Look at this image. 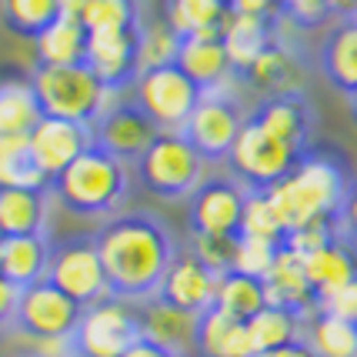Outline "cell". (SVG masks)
Returning <instances> with one entry per match:
<instances>
[{"instance_id":"cell-6","label":"cell","mask_w":357,"mask_h":357,"mask_svg":"<svg viewBox=\"0 0 357 357\" xmlns=\"http://www.w3.org/2000/svg\"><path fill=\"white\" fill-rule=\"evenodd\" d=\"M204 91L187 77L184 70L174 67H157V70H144L134 80V104H137L157 130H174L181 134L190 121V114L197 110Z\"/></svg>"},{"instance_id":"cell-5","label":"cell","mask_w":357,"mask_h":357,"mask_svg":"<svg viewBox=\"0 0 357 357\" xmlns=\"http://www.w3.org/2000/svg\"><path fill=\"white\" fill-rule=\"evenodd\" d=\"M134 167L144 190L164 201L190 197L204 184V157L187 144L184 134L174 130H160Z\"/></svg>"},{"instance_id":"cell-4","label":"cell","mask_w":357,"mask_h":357,"mask_svg":"<svg viewBox=\"0 0 357 357\" xmlns=\"http://www.w3.org/2000/svg\"><path fill=\"white\" fill-rule=\"evenodd\" d=\"M31 84L44 117H57V121H77L93 127V121L114 104L110 91L93 77L87 63H74V67L37 63L31 70Z\"/></svg>"},{"instance_id":"cell-24","label":"cell","mask_w":357,"mask_h":357,"mask_svg":"<svg viewBox=\"0 0 357 357\" xmlns=\"http://www.w3.org/2000/svg\"><path fill=\"white\" fill-rule=\"evenodd\" d=\"M304 271H307V280H311L317 304H321L324 297H331L334 291H341L351 280H357V248L351 241L337 237L334 244L307 254L304 257Z\"/></svg>"},{"instance_id":"cell-30","label":"cell","mask_w":357,"mask_h":357,"mask_svg":"<svg viewBox=\"0 0 357 357\" xmlns=\"http://www.w3.org/2000/svg\"><path fill=\"white\" fill-rule=\"evenodd\" d=\"M214 307L227 317H237L248 324L254 314H261L267 307V294H264V280L248 278V274H224L218 278V294H214Z\"/></svg>"},{"instance_id":"cell-38","label":"cell","mask_w":357,"mask_h":357,"mask_svg":"<svg viewBox=\"0 0 357 357\" xmlns=\"http://www.w3.org/2000/svg\"><path fill=\"white\" fill-rule=\"evenodd\" d=\"M80 24L87 27V33L137 31L140 27V0H87Z\"/></svg>"},{"instance_id":"cell-45","label":"cell","mask_w":357,"mask_h":357,"mask_svg":"<svg viewBox=\"0 0 357 357\" xmlns=\"http://www.w3.org/2000/svg\"><path fill=\"white\" fill-rule=\"evenodd\" d=\"M31 351L37 357H77L74 337H47V341H33Z\"/></svg>"},{"instance_id":"cell-48","label":"cell","mask_w":357,"mask_h":357,"mask_svg":"<svg viewBox=\"0 0 357 357\" xmlns=\"http://www.w3.org/2000/svg\"><path fill=\"white\" fill-rule=\"evenodd\" d=\"M257 357H317V354L304 341H297V344H287V347H278V351H267V354H257Z\"/></svg>"},{"instance_id":"cell-25","label":"cell","mask_w":357,"mask_h":357,"mask_svg":"<svg viewBox=\"0 0 357 357\" xmlns=\"http://www.w3.org/2000/svg\"><path fill=\"white\" fill-rule=\"evenodd\" d=\"M321 74L341 93L357 91V20H337L317 50Z\"/></svg>"},{"instance_id":"cell-31","label":"cell","mask_w":357,"mask_h":357,"mask_svg":"<svg viewBox=\"0 0 357 357\" xmlns=\"http://www.w3.org/2000/svg\"><path fill=\"white\" fill-rule=\"evenodd\" d=\"M304 344L317 357H357V324L317 311L304 321Z\"/></svg>"},{"instance_id":"cell-7","label":"cell","mask_w":357,"mask_h":357,"mask_svg":"<svg viewBox=\"0 0 357 357\" xmlns=\"http://www.w3.org/2000/svg\"><path fill=\"white\" fill-rule=\"evenodd\" d=\"M301 157H304V151L287 147L284 140L271 137L254 121H248L241 137L234 140L231 154H227V167H231L234 181L244 184L248 190H271L280 177L291 174V167Z\"/></svg>"},{"instance_id":"cell-20","label":"cell","mask_w":357,"mask_h":357,"mask_svg":"<svg viewBox=\"0 0 357 357\" xmlns=\"http://www.w3.org/2000/svg\"><path fill=\"white\" fill-rule=\"evenodd\" d=\"M264 294L271 307H284V311L301 314L304 321L317 314V294H314L307 271H304V257L294 250L280 248L274 267L264 278Z\"/></svg>"},{"instance_id":"cell-34","label":"cell","mask_w":357,"mask_h":357,"mask_svg":"<svg viewBox=\"0 0 357 357\" xmlns=\"http://www.w3.org/2000/svg\"><path fill=\"white\" fill-rule=\"evenodd\" d=\"M227 14H231L227 0H164V20L181 37L220 31V24H224Z\"/></svg>"},{"instance_id":"cell-54","label":"cell","mask_w":357,"mask_h":357,"mask_svg":"<svg viewBox=\"0 0 357 357\" xmlns=\"http://www.w3.org/2000/svg\"><path fill=\"white\" fill-rule=\"evenodd\" d=\"M0 241H3V234H0Z\"/></svg>"},{"instance_id":"cell-10","label":"cell","mask_w":357,"mask_h":357,"mask_svg":"<svg viewBox=\"0 0 357 357\" xmlns=\"http://www.w3.org/2000/svg\"><path fill=\"white\" fill-rule=\"evenodd\" d=\"M244 124H248V117L234 93H204L181 134L204 157V164H218V160H227Z\"/></svg>"},{"instance_id":"cell-51","label":"cell","mask_w":357,"mask_h":357,"mask_svg":"<svg viewBox=\"0 0 357 357\" xmlns=\"http://www.w3.org/2000/svg\"><path fill=\"white\" fill-rule=\"evenodd\" d=\"M124 357H174V354H167V351H160L157 344H151V341H144V337H140V341L134 344Z\"/></svg>"},{"instance_id":"cell-17","label":"cell","mask_w":357,"mask_h":357,"mask_svg":"<svg viewBox=\"0 0 357 357\" xmlns=\"http://www.w3.org/2000/svg\"><path fill=\"white\" fill-rule=\"evenodd\" d=\"M214 294H218V274H211L190 250H177V257L160 280L157 297L201 317L214 307Z\"/></svg>"},{"instance_id":"cell-53","label":"cell","mask_w":357,"mask_h":357,"mask_svg":"<svg viewBox=\"0 0 357 357\" xmlns=\"http://www.w3.org/2000/svg\"><path fill=\"white\" fill-rule=\"evenodd\" d=\"M10 357H37L33 351H20V354H10Z\"/></svg>"},{"instance_id":"cell-42","label":"cell","mask_w":357,"mask_h":357,"mask_svg":"<svg viewBox=\"0 0 357 357\" xmlns=\"http://www.w3.org/2000/svg\"><path fill=\"white\" fill-rule=\"evenodd\" d=\"M280 17L291 20L301 31H317V27L331 24L334 14H331L327 0H280Z\"/></svg>"},{"instance_id":"cell-47","label":"cell","mask_w":357,"mask_h":357,"mask_svg":"<svg viewBox=\"0 0 357 357\" xmlns=\"http://www.w3.org/2000/svg\"><path fill=\"white\" fill-rule=\"evenodd\" d=\"M17 297H20V291H17L10 280L0 278V327L14 324V314H17Z\"/></svg>"},{"instance_id":"cell-44","label":"cell","mask_w":357,"mask_h":357,"mask_svg":"<svg viewBox=\"0 0 357 357\" xmlns=\"http://www.w3.org/2000/svg\"><path fill=\"white\" fill-rule=\"evenodd\" d=\"M337 220H341V237L357 248V184H351V190H347Z\"/></svg>"},{"instance_id":"cell-22","label":"cell","mask_w":357,"mask_h":357,"mask_svg":"<svg viewBox=\"0 0 357 357\" xmlns=\"http://www.w3.org/2000/svg\"><path fill=\"white\" fill-rule=\"evenodd\" d=\"M301 77H304V70H301L297 54L284 40H274L241 74V84H248L250 91L261 93V100H264V97H278V93H297Z\"/></svg>"},{"instance_id":"cell-14","label":"cell","mask_w":357,"mask_h":357,"mask_svg":"<svg viewBox=\"0 0 357 357\" xmlns=\"http://www.w3.org/2000/svg\"><path fill=\"white\" fill-rule=\"evenodd\" d=\"M248 204V187L234 177H211L190 194L194 234H237Z\"/></svg>"},{"instance_id":"cell-43","label":"cell","mask_w":357,"mask_h":357,"mask_svg":"<svg viewBox=\"0 0 357 357\" xmlns=\"http://www.w3.org/2000/svg\"><path fill=\"white\" fill-rule=\"evenodd\" d=\"M317 311L357 324V280H351L347 287H341V291H334L331 297H324V301L317 304Z\"/></svg>"},{"instance_id":"cell-40","label":"cell","mask_w":357,"mask_h":357,"mask_svg":"<svg viewBox=\"0 0 357 357\" xmlns=\"http://www.w3.org/2000/svg\"><path fill=\"white\" fill-rule=\"evenodd\" d=\"M284 244H271V241H257V237H241L237 241V257H234V271L248 274V278L264 280L267 271L274 267L278 254Z\"/></svg>"},{"instance_id":"cell-2","label":"cell","mask_w":357,"mask_h":357,"mask_svg":"<svg viewBox=\"0 0 357 357\" xmlns=\"http://www.w3.org/2000/svg\"><path fill=\"white\" fill-rule=\"evenodd\" d=\"M351 190L347 171L331 154H304L287 177L271 187V201L278 207L284 231L291 234L314 220H331L341 214V204Z\"/></svg>"},{"instance_id":"cell-35","label":"cell","mask_w":357,"mask_h":357,"mask_svg":"<svg viewBox=\"0 0 357 357\" xmlns=\"http://www.w3.org/2000/svg\"><path fill=\"white\" fill-rule=\"evenodd\" d=\"M0 187L50 190V181L33 164L27 137H0Z\"/></svg>"},{"instance_id":"cell-21","label":"cell","mask_w":357,"mask_h":357,"mask_svg":"<svg viewBox=\"0 0 357 357\" xmlns=\"http://www.w3.org/2000/svg\"><path fill=\"white\" fill-rule=\"evenodd\" d=\"M50 254L54 244L47 234H31V237H3L0 241V278L10 280L17 291L47 280L50 271Z\"/></svg>"},{"instance_id":"cell-41","label":"cell","mask_w":357,"mask_h":357,"mask_svg":"<svg viewBox=\"0 0 357 357\" xmlns=\"http://www.w3.org/2000/svg\"><path fill=\"white\" fill-rule=\"evenodd\" d=\"M341 237V220L331 218V220H314V224H304V227H297L284 237V248L301 254V257H307L314 250L327 248V244H334Z\"/></svg>"},{"instance_id":"cell-9","label":"cell","mask_w":357,"mask_h":357,"mask_svg":"<svg viewBox=\"0 0 357 357\" xmlns=\"http://www.w3.org/2000/svg\"><path fill=\"white\" fill-rule=\"evenodd\" d=\"M137 341L140 317L121 297H107L93 307H84L74 331L77 357H124Z\"/></svg>"},{"instance_id":"cell-12","label":"cell","mask_w":357,"mask_h":357,"mask_svg":"<svg viewBox=\"0 0 357 357\" xmlns=\"http://www.w3.org/2000/svg\"><path fill=\"white\" fill-rule=\"evenodd\" d=\"M31 157L40 167L47 181L54 184L77 157H84L93 147V127L77 124V121H57V117H44L40 124L31 130Z\"/></svg>"},{"instance_id":"cell-26","label":"cell","mask_w":357,"mask_h":357,"mask_svg":"<svg viewBox=\"0 0 357 357\" xmlns=\"http://www.w3.org/2000/svg\"><path fill=\"white\" fill-rule=\"evenodd\" d=\"M47 194L31 187H0V234L3 237H31L47 231Z\"/></svg>"},{"instance_id":"cell-29","label":"cell","mask_w":357,"mask_h":357,"mask_svg":"<svg viewBox=\"0 0 357 357\" xmlns=\"http://www.w3.org/2000/svg\"><path fill=\"white\" fill-rule=\"evenodd\" d=\"M87 27L80 20H63L57 17L50 27H47L37 40H33V54H37V63L44 67H74V63H84L87 57Z\"/></svg>"},{"instance_id":"cell-50","label":"cell","mask_w":357,"mask_h":357,"mask_svg":"<svg viewBox=\"0 0 357 357\" xmlns=\"http://www.w3.org/2000/svg\"><path fill=\"white\" fill-rule=\"evenodd\" d=\"M327 7L337 20H354L357 17V0H327Z\"/></svg>"},{"instance_id":"cell-3","label":"cell","mask_w":357,"mask_h":357,"mask_svg":"<svg viewBox=\"0 0 357 357\" xmlns=\"http://www.w3.org/2000/svg\"><path fill=\"white\" fill-rule=\"evenodd\" d=\"M130 171L124 160L110 157L93 144L84 157H77L67 171L50 184V194L80 218H114L117 207L124 204Z\"/></svg>"},{"instance_id":"cell-32","label":"cell","mask_w":357,"mask_h":357,"mask_svg":"<svg viewBox=\"0 0 357 357\" xmlns=\"http://www.w3.org/2000/svg\"><path fill=\"white\" fill-rule=\"evenodd\" d=\"M250 341L257 347V354H267V351H278V347H287V344L304 341V317L294 311H284V307H271L267 304L261 314H254L248 321Z\"/></svg>"},{"instance_id":"cell-49","label":"cell","mask_w":357,"mask_h":357,"mask_svg":"<svg viewBox=\"0 0 357 357\" xmlns=\"http://www.w3.org/2000/svg\"><path fill=\"white\" fill-rule=\"evenodd\" d=\"M84 7H87V0H57V10L63 20H84Z\"/></svg>"},{"instance_id":"cell-28","label":"cell","mask_w":357,"mask_h":357,"mask_svg":"<svg viewBox=\"0 0 357 357\" xmlns=\"http://www.w3.org/2000/svg\"><path fill=\"white\" fill-rule=\"evenodd\" d=\"M44 121L31 77L0 80V137H31V130Z\"/></svg>"},{"instance_id":"cell-39","label":"cell","mask_w":357,"mask_h":357,"mask_svg":"<svg viewBox=\"0 0 357 357\" xmlns=\"http://www.w3.org/2000/svg\"><path fill=\"white\" fill-rule=\"evenodd\" d=\"M237 234H194L190 237V254L201 261L211 274H231L234 257H237Z\"/></svg>"},{"instance_id":"cell-15","label":"cell","mask_w":357,"mask_h":357,"mask_svg":"<svg viewBox=\"0 0 357 357\" xmlns=\"http://www.w3.org/2000/svg\"><path fill=\"white\" fill-rule=\"evenodd\" d=\"M84 63L93 70L110 93L124 91L140 74L137 67V31H97L87 37Z\"/></svg>"},{"instance_id":"cell-11","label":"cell","mask_w":357,"mask_h":357,"mask_svg":"<svg viewBox=\"0 0 357 357\" xmlns=\"http://www.w3.org/2000/svg\"><path fill=\"white\" fill-rule=\"evenodd\" d=\"M80 314H84V307L77 301H70L50 280H40V284H31V287L20 291L14 327L20 334H27L31 341L74 337V331L80 324Z\"/></svg>"},{"instance_id":"cell-55","label":"cell","mask_w":357,"mask_h":357,"mask_svg":"<svg viewBox=\"0 0 357 357\" xmlns=\"http://www.w3.org/2000/svg\"><path fill=\"white\" fill-rule=\"evenodd\" d=\"M354 20H357V17H354Z\"/></svg>"},{"instance_id":"cell-36","label":"cell","mask_w":357,"mask_h":357,"mask_svg":"<svg viewBox=\"0 0 357 357\" xmlns=\"http://www.w3.org/2000/svg\"><path fill=\"white\" fill-rule=\"evenodd\" d=\"M57 17H61L57 0H0L3 27L24 40H37Z\"/></svg>"},{"instance_id":"cell-33","label":"cell","mask_w":357,"mask_h":357,"mask_svg":"<svg viewBox=\"0 0 357 357\" xmlns=\"http://www.w3.org/2000/svg\"><path fill=\"white\" fill-rule=\"evenodd\" d=\"M184 37L174 31L164 17L154 20H140L137 27V67L144 70H157V67H174L177 54H181Z\"/></svg>"},{"instance_id":"cell-18","label":"cell","mask_w":357,"mask_h":357,"mask_svg":"<svg viewBox=\"0 0 357 357\" xmlns=\"http://www.w3.org/2000/svg\"><path fill=\"white\" fill-rule=\"evenodd\" d=\"M177 67H181L204 93H227V84L237 77L231 57H227V50H224L220 31H204V33L184 37L181 54H177Z\"/></svg>"},{"instance_id":"cell-19","label":"cell","mask_w":357,"mask_h":357,"mask_svg":"<svg viewBox=\"0 0 357 357\" xmlns=\"http://www.w3.org/2000/svg\"><path fill=\"white\" fill-rule=\"evenodd\" d=\"M250 121L267 130L271 137L284 140L287 147H297L307 154V140H311L314 114L311 104L304 100V93H278V97H264L257 110L250 114Z\"/></svg>"},{"instance_id":"cell-27","label":"cell","mask_w":357,"mask_h":357,"mask_svg":"<svg viewBox=\"0 0 357 357\" xmlns=\"http://www.w3.org/2000/svg\"><path fill=\"white\" fill-rule=\"evenodd\" d=\"M197 354L201 357H257V347L250 341V331L244 321L227 317L218 307H211L207 314H201Z\"/></svg>"},{"instance_id":"cell-46","label":"cell","mask_w":357,"mask_h":357,"mask_svg":"<svg viewBox=\"0 0 357 357\" xmlns=\"http://www.w3.org/2000/svg\"><path fill=\"white\" fill-rule=\"evenodd\" d=\"M227 7L237 14H257V17H280V0H227Z\"/></svg>"},{"instance_id":"cell-37","label":"cell","mask_w":357,"mask_h":357,"mask_svg":"<svg viewBox=\"0 0 357 357\" xmlns=\"http://www.w3.org/2000/svg\"><path fill=\"white\" fill-rule=\"evenodd\" d=\"M237 237H257V241L284 244L287 231H284V220H280L267 190H248V204H244V214H241Z\"/></svg>"},{"instance_id":"cell-23","label":"cell","mask_w":357,"mask_h":357,"mask_svg":"<svg viewBox=\"0 0 357 357\" xmlns=\"http://www.w3.org/2000/svg\"><path fill=\"white\" fill-rule=\"evenodd\" d=\"M220 40H224V50H227L234 70L241 77L250 63L278 40L274 37V17L237 14V10H231V14L224 17V24H220Z\"/></svg>"},{"instance_id":"cell-52","label":"cell","mask_w":357,"mask_h":357,"mask_svg":"<svg viewBox=\"0 0 357 357\" xmlns=\"http://www.w3.org/2000/svg\"><path fill=\"white\" fill-rule=\"evenodd\" d=\"M347 104H351V114H354V121H357V91L347 93Z\"/></svg>"},{"instance_id":"cell-13","label":"cell","mask_w":357,"mask_h":357,"mask_svg":"<svg viewBox=\"0 0 357 357\" xmlns=\"http://www.w3.org/2000/svg\"><path fill=\"white\" fill-rule=\"evenodd\" d=\"M160 134L157 124L144 114V110L130 100V104H110L97 121H93V144L110 157L124 160V164H137L144 151L154 144Z\"/></svg>"},{"instance_id":"cell-8","label":"cell","mask_w":357,"mask_h":357,"mask_svg":"<svg viewBox=\"0 0 357 357\" xmlns=\"http://www.w3.org/2000/svg\"><path fill=\"white\" fill-rule=\"evenodd\" d=\"M47 280L54 287H61L70 301H77L80 307H93V304L114 297L93 237H70V241L54 244Z\"/></svg>"},{"instance_id":"cell-1","label":"cell","mask_w":357,"mask_h":357,"mask_svg":"<svg viewBox=\"0 0 357 357\" xmlns=\"http://www.w3.org/2000/svg\"><path fill=\"white\" fill-rule=\"evenodd\" d=\"M110 294L121 301H151L177 257L171 231L151 214H114L93 234Z\"/></svg>"},{"instance_id":"cell-16","label":"cell","mask_w":357,"mask_h":357,"mask_svg":"<svg viewBox=\"0 0 357 357\" xmlns=\"http://www.w3.org/2000/svg\"><path fill=\"white\" fill-rule=\"evenodd\" d=\"M140 317V337L157 344L160 351H167L174 357H190L197 354V327L201 317L190 311H181L160 297L144 301V307L137 311Z\"/></svg>"}]
</instances>
